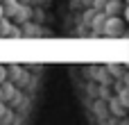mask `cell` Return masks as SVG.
Listing matches in <instances>:
<instances>
[{
    "mask_svg": "<svg viewBox=\"0 0 129 125\" xmlns=\"http://www.w3.org/2000/svg\"><path fill=\"white\" fill-rule=\"evenodd\" d=\"M120 9H122V2H120V0H109L107 7H104V11H107L109 16H118Z\"/></svg>",
    "mask_w": 129,
    "mask_h": 125,
    "instance_id": "obj_1",
    "label": "cell"
},
{
    "mask_svg": "<svg viewBox=\"0 0 129 125\" xmlns=\"http://www.w3.org/2000/svg\"><path fill=\"white\" fill-rule=\"evenodd\" d=\"M2 2H5V11H7V16H16V14L20 11L18 0H2Z\"/></svg>",
    "mask_w": 129,
    "mask_h": 125,
    "instance_id": "obj_2",
    "label": "cell"
},
{
    "mask_svg": "<svg viewBox=\"0 0 129 125\" xmlns=\"http://www.w3.org/2000/svg\"><path fill=\"white\" fill-rule=\"evenodd\" d=\"M14 93H16V89H14L11 84H2V96H5V100H7V98H11Z\"/></svg>",
    "mask_w": 129,
    "mask_h": 125,
    "instance_id": "obj_3",
    "label": "cell"
},
{
    "mask_svg": "<svg viewBox=\"0 0 129 125\" xmlns=\"http://www.w3.org/2000/svg\"><path fill=\"white\" fill-rule=\"evenodd\" d=\"M107 2H109V0H95L93 5H95V9H102V11H104V7H107Z\"/></svg>",
    "mask_w": 129,
    "mask_h": 125,
    "instance_id": "obj_4",
    "label": "cell"
},
{
    "mask_svg": "<svg viewBox=\"0 0 129 125\" xmlns=\"http://www.w3.org/2000/svg\"><path fill=\"white\" fill-rule=\"evenodd\" d=\"M5 16H7V11H5V2H2V0H0V20H2V18H5Z\"/></svg>",
    "mask_w": 129,
    "mask_h": 125,
    "instance_id": "obj_5",
    "label": "cell"
},
{
    "mask_svg": "<svg viewBox=\"0 0 129 125\" xmlns=\"http://www.w3.org/2000/svg\"><path fill=\"white\" fill-rule=\"evenodd\" d=\"M5 75H7L5 73V66H0V82H5Z\"/></svg>",
    "mask_w": 129,
    "mask_h": 125,
    "instance_id": "obj_6",
    "label": "cell"
},
{
    "mask_svg": "<svg viewBox=\"0 0 129 125\" xmlns=\"http://www.w3.org/2000/svg\"><path fill=\"white\" fill-rule=\"evenodd\" d=\"M125 20H127V23H129V5H127V7H125Z\"/></svg>",
    "mask_w": 129,
    "mask_h": 125,
    "instance_id": "obj_7",
    "label": "cell"
},
{
    "mask_svg": "<svg viewBox=\"0 0 129 125\" xmlns=\"http://www.w3.org/2000/svg\"><path fill=\"white\" fill-rule=\"evenodd\" d=\"M2 100H5V96H2V87H0V102H2Z\"/></svg>",
    "mask_w": 129,
    "mask_h": 125,
    "instance_id": "obj_8",
    "label": "cell"
}]
</instances>
